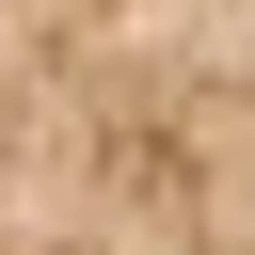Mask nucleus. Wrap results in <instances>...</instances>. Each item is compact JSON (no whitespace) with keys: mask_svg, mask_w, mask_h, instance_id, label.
<instances>
[]
</instances>
